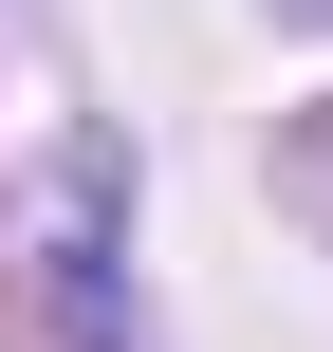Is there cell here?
<instances>
[{
	"label": "cell",
	"instance_id": "cell-1",
	"mask_svg": "<svg viewBox=\"0 0 333 352\" xmlns=\"http://www.w3.org/2000/svg\"><path fill=\"white\" fill-rule=\"evenodd\" d=\"M315 19H333V0H315Z\"/></svg>",
	"mask_w": 333,
	"mask_h": 352
}]
</instances>
